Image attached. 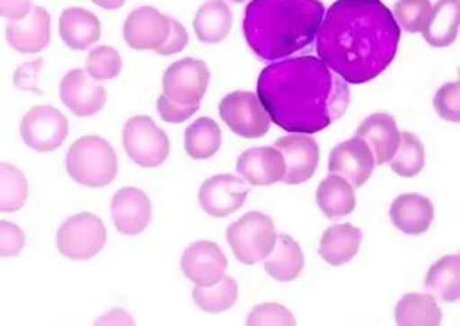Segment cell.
Instances as JSON below:
<instances>
[{
    "instance_id": "14",
    "label": "cell",
    "mask_w": 460,
    "mask_h": 326,
    "mask_svg": "<svg viewBox=\"0 0 460 326\" xmlns=\"http://www.w3.org/2000/svg\"><path fill=\"white\" fill-rule=\"evenodd\" d=\"M374 155L366 141L358 137L338 144L331 151L328 170L332 174L349 181L352 187H363L371 177L374 170Z\"/></svg>"
},
{
    "instance_id": "31",
    "label": "cell",
    "mask_w": 460,
    "mask_h": 326,
    "mask_svg": "<svg viewBox=\"0 0 460 326\" xmlns=\"http://www.w3.org/2000/svg\"><path fill=\"white\" fill-rule=\"evenodd\" d=\"M236 280L234 278L223 277L219 282L208 286L194 287V304L208 313H220L229 311L237 299Z\"/></svg>"
},
{
    "instance_id": "21",
    "label": "cell",
    "mask_w": 460,
    "mask_h": 326,
    "mask_svg": "<svg viewBox=\"0 0 460 326\" xmlns=\"http://www.w3.org/2000/svg\"><path fill=\"white\" fill-rule=\"evenodd\" d=\"M390 219L402 233L423 234L435 219V207L431 201L416 193L402 194L393 201Z\"/></svg>"
},
{
    "instance_id": "19",
    "label": "cell",
    "mask_w": 460,
    "mask_h": 326,
    "mask_svg": "<svg viewBox=\"0 0 460 326\" xmlns=\"http://www.w3.org/2000/svg\"><path fill=\"white\" fill-rule=\"evenodd\" d=\"M236 170L251 186H272L284 179V157L275 147L251 148L239 155Z\"/></svg>"
},
{
    "instance_id": "15",
    "label": "cell",
    "mask_w": 460,
    "mask_h": 326,
    "mask_svg": "<svg viewBox=\"0 0 460 326\" xmlns=\"http://www.w3.org/2000/svg\"><path fill=\"white\" fill-rule=\"evenodd\" d=\"M181 272L198 286L219 282L227 269V259L213 242H196L187 248L181 258Z\"/></svg>"
},
{
    "instance_id": "7",
    "label": "cell",
    "mask_w": 460,
    "mask_h": 326,
    "mask_svg": "<svg viewBox=\"0 0 460 326\" xmlns=\"http://www.w3.org/2000/svg\"><path fill=\"white\" fill-rule=\"evenodd\" d=\"M122 145L127 155L146 169L162 165L170 154L169 137L147 115H136L127 121Z\"/></svg>"
},
{
    "instance_id": "42",
    "label": "cell",
    "mask_w": 460,
    "mask_h": 326,
    "mask_svg": "<svg viewBox=\"0 0 460 326\" xmlns=\"http://www.w3.org/2000/svg\"><path fill=\"white\" fill-rule=\"evenodd\" d=\"M95 325H136L133 318L122 309H114L112 313L102 316L95 322Z\"/></svg>"
},
{
    "instance_id": "41",
    "label": "cell",
    "mask_w": 460,
    "mask_h": 326,
    "mask_svg": "<svg viewBox=\"0 0 460 326\" xmlns=\"http://www.w3.org/2000/svg\"><path fill=\"white\" fill-rule=\"evenodd\" d=\"M32 4L33 0H0V18L21 21L28 16Z\"/></svg>"
},
{
    "instance_id": "33",
    "label": "cell",
    "mask_w": 460,
    "mask_h": 326,
    "mask_svg": "<svg viewBox=\"0 0 460 326\" xmlns=\"http://www.w3.org/2000/svg\"><path fill=\"white\" fill-rule=\"evenodd\" d=\"M424 145L419 137L411 133L400 134L399 147L390 158V167L402 177H414L424 167Z\"/></svg>"
},
{
    "instance_id": "28",
    "label": "cell",
    "mask_w": 460,
    "mask_h": 326,
    "mask_svg": "<svg viewBox=\"0 0 460 326\" xmlns=\"http://www.w3.org/2000/svg\"><path fill=\"white\" fill-rule=\"evenodd\" d=\"M316 203L328 219H340L354 212L356 194L347 180L331 174L318 186Z\"/></svg>"
},
{
    "instance_id": "30",
    "label": "cell",
    "mask_w": 460,
    "mask_h": 326,
    "mask_svg": "<svg viewBox=\"0 0 460 326\" xmlns=\"http://www.w3.org/2000/svg\"><path fill=\"white\" fill-rule=\"evenodd\" d=\"M184 138L187 154L194 160H208L220 150L222 129L215 119L201 117L187 127Z\"/></svg>"
},
{
    "instance_id": "11",
    "label": "cell",
    "mask_w": 460,
    "mask_h": 326,
    "mask_svg": "<svg viewBox=\"0 0 460 326\" xmlns=\"http://www.w3.org/2000/svg\"><path fill=\"white\" fill-rule=\"evenodd\" d=\"M251 187L243 180L232 174H219L206 180L199 191V201L205 213L223 219L241 210Z\"/></svg>"
},
{
    "instance_id": "25",
    "label": "cell",
    "mask_w": 460,
    "mask_h": 326,
    "mask_svg": "<svg viewBox=\"0 0 460 326\" xmlns=\"http://www.w3.org/2000/svg\"><path fill=\"white\" fill-rule=\"evenodd\" d=\"M459 32V0H438L431 7L428 25L423 29V38L433 48H447Z\"/></svg>"
},
{
    "instance_id": "16",
    "label": "cell",
    "mask_w": 460,
    "mask_h": 326,
    "mask_svg": "<svg viewBox=\"0 0 460 326\" xmlns=\"http://www.w3.org/2000/svg\"><path fill=\"white\" fill-rule=\"evenodd\" d=\"M59 97L65 107L78 117H91L107 104L104 86L95 84L83 69H72L61 81Z\"/></svg>"
},
{
    "instance_id": "23",
    "label": "cell",
    "mask_w": 460,
    "mask_h": 326,
    "mask_svg": "<svg viewBox=\"0 0 460 326\" xmlns=\"http://www.w3.org/2000/svg\"><path fill=\"white\" fill-rule=\"evenodd\" d=\"M361 242L363 232L358 227L351 223L335 225L328 227L321 237L318 253L328 265H345L356 258Z\"/></svg>"
},
{
    "instance_id": "43",
    "label": "cell",
    "mask_w": 460,
    "mask_h": 326,
    "mask_svg": "<svg viewBox=\"0 0 460 326\" xmlns=\"http://www.w3.org/2000/svg\"><path fill=\"white\" fill-rule=\"evenodd\" d=\"M93 4L102 7V9H107V11H115V9L124 6L126 0H93Z\"/></svg>"
},
{
    "instance_id": "27",
    "label": "cell",
    "mask_w": 460,
    "mask_h": 326,
    "mask_svg": "<svg viewBox=\"0 0 460 326\" xmlns=\"http://www.w3.org/2000/svg\"><path fill=\"white\" fill-rule=\"evenodd\" d=\"M426 291L438 301L453 304L460 298V256L440 259L429 269L424 279Z\"/></svg>"
},
{
    "instance_id": "12",
    "label": "cell",
    "mask_w": 460,
    "mask_h": 326,
    "mask_svg": "<svg viewBox=\"0 0 460 326\" xmlns=\"http://www.w3.org/2000/svg\"><path fill=\"white\" fill-rule=\"evenodd\" d=\"M170 31L169 16L151 6H141L131 12L122 29L127 45L136 50L160 49L169 38Z\"/></svg>"
},
{
    "instance_id": "20",
    "label": "cell",
    "mask_w": 460,
    "mask_h": 326,
    "mask_svg": "<svg viewBox=\"0 0 460 326\" xmlns=\"http://www.w3.org/2000/svg\"><path fill=\"white\" fill-rule=\"evenodd\" d=\"M399 127L392 115L377 112L364 119L356 137L366 141L374 155V163L385 165L394 155L400 143Z\"/></svg>"
},
{
    "instance_id": "13",
    "label": "cell",
    "mask_w": 460,
    "mask_h": 326,
    "mask_svg": "<svg viewBox=\"0 0 460 326\" xmlns=\"http://www.w3.org/2000/svg\"><path fill=\"white\" fill-rule=\"evenodd\" d=\"M273 147L284 157L285 174L282 181L288 186L305 183L315 174L320 163V147L311 137H284Z\"/></svg>"
},
{
    "instance_id": "37",
    "label": "cell",
    "mask_w": 460,
    "mask_h": 326,
    "mask_svg": "<svg viewBox=\"0 0 460 326\" xmlns=\"http://www.w3.org/2000/svg\"><path fill=\"white\" fill-rule=\"evenodd\" d=\"M436 112L446 121H460V84L449 83L436 93L433 100Z\"/></svg>"
},
{
    "instance_id": "24",
    "label": "cell",
    "mask_w": 460,
    "mask_h": 326,
    "mask_svg": "<svg viewBox=\"0 0 460 326\" xmlns=\"http://www.w3.org/2000/svg\"><path fill=\"white\" fill-rule=\"evenodd\" d=\"M305 258L299 244L288 234H279L270 255L263 259V268L279 282H291L304 269Z\"/></svg>"
},
{
    "instance_id": "8",
    "label": "cell",
    "mask_w": 460,
    "mask_h": 326,
    "mask_svg": "<svg viewBox=\"0 0 460 326\" xmlns=\"http://www.w3.org/2000/svg\"><path fill=\"white\" fill-rule=\"evenodd\" d=\"M220 117L237 136L253 140L265 136L270 128V119L255 93L234 91L219 104Z\"/></svg>"
},
{
    "instance_id": "10",
    "label": "cell",
    "mask_w": 460,
    "mask_h": 326,
    "mask_svg": "<svg viewBox=\"0 0 460 326\" xmlns=\"http://www.w3.org/2000/svg\"><path fill=\"white\" fill-rule=\"evenodd\" d=\"M22 138L38 153H50L61 147L68 136V119L57 108L38 105L26 112L21 122Z\"/></svg>"
},
{
    "instance_id": "1",
    "label": "cell",
    "mask_w": 460,
    "mask_h": 326,
    "mask_svg": "<svg viewBox=\"0 0 460 326\" xmlns=\"http://www.w3.org/2000/svg\"><path fill=\"white\" fill-rule=\"evenodd\" d=\"M399 23L381 0H337L316 32V52L345 83L366 84L394 61Z\"/></svg>"
},
{
    "instance_id": "38",
    "label": "cell",
    "mask_w": 460,
    "mask_h": 326,
    "mask_svg": "<svg viewBox=\"0 0 460 326\" xmlns=\"http://www.w3.org/2000/svg\"><path fill=\"white\" fill-rule=\"evenodd\" d=\"M25 244V232L21 227L0 220V258H18Z\"/></svg>"
},
{
    "instance_id": "26",
    "label": "cell",
    "mask_w": 460,
    "mask_h": 326,
    "mask_svg": "<svg viewBox=\"0 0 460 326\" xmlns=\"http://www.w3.org/2000/svg\"><path fill=\"white\" fill-rule=\"evenodd\" d=\"M193 28L201 43L222 42L232 29L230 7L223 0H208L194 16Z\"/></svg>"
},
{
    "instance_id": "18",
    "label": "cell",
    "mask_w": 460,
    "mask_h": 326,
    "mask_svg": "<svg viewBox=\"0 0 460 326\" xmlns=\"http://www.w3.org/2000/svg\"><path fill=\"white\" fill-rule=\"evenodd\" d=\"M6 40L22 54L40 52L50 42V14L43 7H33L26 18L9 22Z\"/></svg>"
},
{
    "instance_id": "3",
    "label": "cell",
    "mask_w": 460,
    "mask_h": 326,
    "mask_svg": "<svg viewBox=\"0 0 460 326\" xmlns=\"http://www.w3.org/2000/svg\"><path fill=\"white\" fill-rule=\"evenodd\" d=\"M323 13L320 0H252L244 11V38L261 59L277 61L313 43Z\"/></svg>"
},
{
    "instance_id": "34",
    "label": "cell",
    "mask_w": 460,
    "mask_h": 326,
    "mask_svg": "<svg viewBox=\"0 0 460 326\" xmlns=\"http://www.w3.org/2000/svg\"><path fill=\"white\" fill-rule=\"evenodd\" d=\"M121 69V57L112 47L102 45L95 48L86 57V72L95 81H111L119 75Z\"/></svg>"
},
{
    "instance_id": "6",
    "label": "cell",
    "mask_w": 460,
    "mask_h": 326,
    "mask_svg": "<svg viewBox=\"0 0 460 326\" xmlns=\"http://www.w3.org/2000/svg\"><path fill=\"white\" fill-rule=\"evenodd\" d=\"M107 242L104 223L93 213L72 216L57 233L58 251L65 258L84 262L97 256Z\"/></svg>"
},
{
    "instance_id": "2",
    "label": "cell",
    "mask_w": 460,
    "mask_h": 326,
    "mask_svg": "<svg viewBox=\"0 0 460 326\" xmlns=\"http://www.w3.org/2000/svg\"><path fill=\"white\" fill-rule=\"evenodd\" d=\"M258 98L288 133L315 134L341 119L349 88L320 57H288L268 65L258 79Z\"/></svg>"
},
{
    "instance_id": "29",
    "label": "cell",
    "mask_w": 460,
    "mask_h": 326,
    "mask_svg": "<svg viewBox=\"0 0 460 326\" xmlns=\"http://www.w3.org/2000/svg\"><path fill=\"white\" fill-rule=\"evenodd\" d=\"M442 309L431 295H404L395 306V323L400 326H438Z\"/></svg>"
},
{
    "instance_id": "32",
    "label": "cell",
    "mask_w": 460,
    "mask_h": 326,
    "mask_svg": "<svg viewBox=\"0 0 460 326\" xmlns=\"http://www.w3.org/2000/svg\"><path fill=\"white\" fill-rule=\"evenodd\" d=\"M29 184L14 165L0 163V213L19 212L26 205Z\"/></svg>"
},
{
    "instance_id": "5",
    "label": "cell",
    "mask_w": 460,
    "mask_h": 326,
    "mask_svg": "<svg viewBox=\"0 0 460 326\" xmlns=\"http://www.w3.org/2000/svg\"><path fill=\"white\" fill-rule=\"evenodd\" d=\"M277 230L270 216L249 212L226 230V241L239 262L253 266L262 262L270 255L275 242Z\"/></svg>"
},
{
    "instance_id": "17",
    "label": "cell",
    "mask_w": 460,
    "mask_h": 326,
    "mask_svg": "<svg viewBox=\"0 0 460 326\" xmlns=\"http://www.w3.org/2000/svg\"><path fill=\"white\" fill-rule=\"evenodd\" d=\"M111 217L119 233L136 236L147 229L151 203L147 194L136 187H126L112 198Z\"/></svg>"
},
{
    "instance_id": "22",
    "label": "cell",
    "mask_w": 460,
    "mask_h": 326,
    "mask_svg": "<svg viewBox=\"0 0 460 326\" xmlns=\"http://www.w3.org/2000/svg\"><path fill=\"white\" fill-rule=\"evenodd\" d=\"M59 33L66 47L84 50L101 38L100 19L83 7H68L59 19Z\"/></svg>"
},
{
    "instance_id": "36",
    "label": "cell",
    "mask_w": 460,
    "mask_h": 326,
    "mask_svg": "<svg viewBox=\"0 0 460 326\" xmlns=\"http://www.w3.org/2000/svg\"><path fill=\"white\" fill-rule=\"evenodd\" d=\"M246 325L249 326H266V325H296V320L285 306L278 305V304H262L256 308L252 309L249 313Z\"/></svg>"
},
{
    "instance_id": "9",
    "label": "cell",
    "mask_w": 460,
    "mask_h": 326,
    "mask_svg": "<svg viewBox=\"0 0 460 326\" xmlns=\"http://www.w3.org/2000/svg\"><path fill=\"white\" fill-rule=\"evenodd\" d=\"M210 81L208 65L193 57H184L170 65L163 78L165 97L179 105H200Z\"/></svg>"
},
{
    "instance_id": "40",
    "label": "cell",
    "mask_w": 460,
    "mask_h": 326,
    "mask_svg": "<svg viewBox=\"0 0 460 326\" xmlns=\"http://www.w3.org/2000/svg\"><path fill=\"white\" fill-rule=\"evenodd\" d=\"M170 23H172V31H170L169 38L160 49L155 50L158 55H163V57L180 54L189 43V33L184 26L176 19L172 18H170Z\"/></svg>"
},
{
    "instance_id": "4",
    "label": "cell",
    "mask_w": 460,
    "mask_h": 326,
    "mask_svg": "<svg viewBox=\"0 0 460 326\" xmlns=\"http://www.w3.org/2000/svg\"><path fill=\"white\" fill-rule=\"evenodd\" d=\"M66 170L78 184L101 189L119 174V160L111 144L97 136L79 138L69 147Z\"/></svg>"
},
{
    "instance_id": "44",
    "label": "cell",
    "mask_w": 460,
    "mask_h": 326,
    "mask_svg": "<svg viewBox=\"0 0 460 326\" xmlns=\"http://www.w3.org/2000/svg\"><path fill=\"white\" fill-rule=\"evenodd\" d=\"M234 4H243V2H246V0H232Z\"/></svg>"
},
{
    "instance_id": "35",
    "label": "cell",
    "mask_w": 460,
    "mask_h": 326,
    "mask_svg": "<svg viewBox=\"0 0 460 326\" xmlns=\"http://www.w3.org/2000/svg\"><path fill=\"white\" fill-rule=\"evenodd\" d=\"M430 12V0H397L394 4V19L409 33L423 32Z\"/></svg>"
},
{
    "instance_id": "39",
    "label": "cell",
    "mask_w": 460,
    "mask_h": 326,
    "mask_svg": "<svg viewBox=\"0 0 460 326\" xmlns=\"http://www.w3.org/2000/svg\"><path fill=\"white\" fill-rule=\"evenodd\" d=\"M200 105H179L176 102H172L165 95L158 97L157 100V110L160 112L163 121L170 122V124H180V122L187 121L191 119L196 111H198Z\"/></svg>"
}]
</instances>
